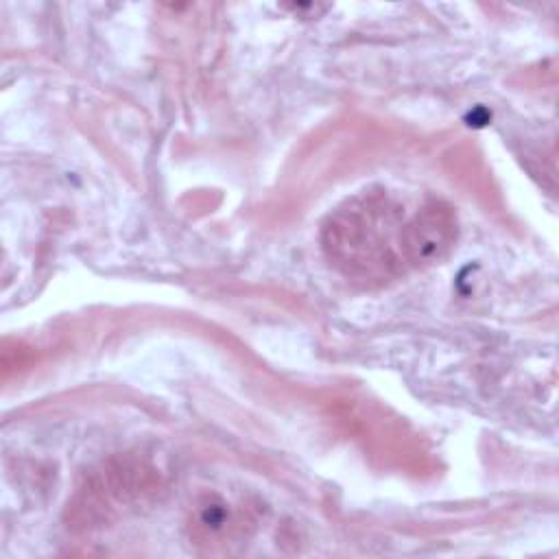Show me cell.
<instances>
[{"mask_svg": "<svg viewBox=\"0 0 559 559\" xmlns=\"http://www.w3.org/2000/svg\"><path fill=\"white\" fill-rule=\"evenodd\" d=\"M408 214L384 190H365L338 205L321 229L330 264L345 277L386 282L406 271L404 225Z\"/></svg>", "mask_w": 559, "mask_h": 559, "instance_id": "6da1fadb", "label": "cell"}, {"mask_svg": "<svg viewBox=\"0 0 559 559\" xmlns=\"http://www.w3.org/2000/svg\"><path fill=\"white\" fill-rule=\"evenodd\" d=\"M159 472L146 461L124 454L90 472L68 502L70 526L92 528L111 520L122 509H133L157 496Z\"/></svg>", "mask_w": 559, "mask_h": 559, "instance_id": "7a4b0ae2", "label": "cell"}, {"mask_svg": "<svg viewBox=\"0 0 559 559\" xmlns=\"http://www.w3.org/2000/svg\"><path fill=\"white\" fill-rule=\"evenodd\" d=\"M456 214L443 201H428L404 225V262L406 269H424L443 260L456 242Z\"/></svg>", "mask_w": 559, "mask_h": 559, "instance_id": "3957f363", "label": "cell"}, {"mask_svg": "<svg viewBox=\"0 0 559 559\" xmlns=\"http://www.w3.org/2000/svg\"><path fill=\"white\" fill-rule=\"evenodd\" d=\"M251 520L247 518L245 509H234L229 502H225L221 496H203L190 518V537L201 544H221L231 542L234 537L245 535V526H249Z\"/></svg>", "mask_w": 559, "mask_h": 559, "instance_id": "277c9868", "label": "cell"}]
</instances>
